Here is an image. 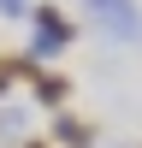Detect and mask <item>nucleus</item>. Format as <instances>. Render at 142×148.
Masks as SVG:
<instances>
[{
  "label": "nucleus",
  "instance_id": "5",
  "mask_svg": "<svg viewBox=\"0 0 142 148\" xmlns=\"http://www.w3.org/2000/svg\"><path fill=\"white\" fill-rule=\"evenodd\" d=\"M30 59H0V101H6V89H12V83H18V77H30Z\"/></svg>",
  "mask_w": 142,
  "mask_h": 148
},
{
  "label": "nucleus",
  "instance_id": "1",
  "mask_svg": "<svg viewBox=\"0 0 142 148\" xmlns=\"http://www.w3.org/2000/svg\"><path fill=\"white\" fill-rule=\"evenodd\" d=\"M30 18H36V59H42V53H59V47L71 42V24H65V12H59V6H47V0H42Z\"/></svg>",
  "mask_w": 142,
  "mask_h": 148
},
{
  "label": "nucleus",
  "instance_id": "6",
  "mask_svg": "<svg viewBox=\"0 0 142 148\" xmlns=\"http://www.w3.org/2000/svg\"><path fill=\"white\" fill-rule=\"evenodd\" d=\"M0 12H6V18H24L30 6H24V0H0Z\"/></svg>",
  "mask_w": 142,
  "mask_h": 148
},
{
  "label": "nucleus",
  "instance_id": "4",
  "mask_svg": "<svg viewBox=\"0 0 142 148\" xmlns=\"http://www.w3.org/2000/svg\"><path fill=\"white\" fill-rule=\"evenodd\" d=\"M30 95H36L42 107H65L71 77H59V71H30Z\"/></svg>",
  "mask_w": 142,
  "mask_h": 148
},
{
  "label": "nucleus",
  "instance_id": "2",
  "mask_svg": "<svg viewBox=\"0 0 142 148\" xmlns=\"http://www.w3.org/2000/svg\"><path fill=\"white\" fill-rule=\"evenodd\" d=\"M89 12L118 36V42H136V36H142V18L130 12V0H89Z\"/></svg>",
  "mask_w": 142,
  "mask_h": 148
},
{
  "label": "nucleus",
  "instance_id": "7",
  "mask_svg": "<svg viewBox=\"0 0 142 148\" xmlns=\"http://www.w3.org/2000/svg\"><path fill=\"white\" fill-rule=\"evenodd\" d=\"M24 148H53V142H42V136H30V142H24Z\"/></svg>",
  "mask_w": 142,
  "mask_h": 148
},
{
  "label": "nucleus",
  "instance_id": "3",
  "mask_svg": "<svg viewBox=\"0 0 142 148\" xmlns=\"http://www.w3.org/2000/svg\"><path fill=\"white\" fill-rule=\"evenodd\" d=\"M47 142H59V148H95V119L59 113V119H53V136H47Z\"/></svg>",
  "mask_w": 142,
  "mask_h": 148
}]
</instances>
